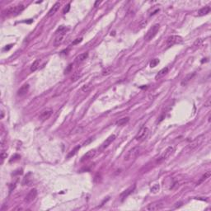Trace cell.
<instances>
[{"mask_svg":"<svg viewBox=\"0 0 211 211\" xmlns=\"http://www.w3.org/2000/svg\"><path fill=\"white\" fill-rule=\"evenodd\" d=\"M25 7L23 4H18L17 6H12L9 7L8 8L6 9L3 13L4 15H7V16H9V15H13V16H16V15H18L19 13H21L22 11L24 10Z\"/></svg>","mask_w":211,"mask_h":211,"instance_id":"6da1fadb","label":"cell"},{"mask_svg":"<svg viewBox=\"0 0 211 211\" xmlns=\"http://www.w3.org/2000/svg\"><path fill=\"white\" fill-rule=\"evenodd\" d=\"M140 150H141V148L139 146L134 147L131 149H129V150L126 153V154L125 155V161H127L128 162V161H131V160H134L135 158H136L138 155L140 153Z\"/></svg>","mask_w":211,"mask_h":211,"instance_id":"7a4b0ae2","label":"cell"},{"mask_svg":"<svg viewBox=\"0 0 211 211\" xmlns=\"http://www.w3.org/2000/svg\"><path fill=\"white\" fill-rule=\"evenodd\" d=\"M159 29H160V25L159 24L153 25L152 27L147 32L146 35H145V36H144V40L146 41H150L153 38L157 35V33L158 32Z\"/></svg>","mask_w":211,"mask_h":211,"instance_id":"3957f363","label":"cell"},{"mask_svg":"<svg viewBox=\"0 0 211 211\" xmlns=\"http://www.w3.org/2000/svg\"><path fill=\"white\" fill-rule=\"evenodd\" d=\"M174 151H175V147H173V146H169V147H168V148L166 149V150H165V151L162 153V155H161V156L159 157L157 162H158V163H162L163 161L167 159V158H169V157L172 154V153H174Z\"/></svg>","mask_w":211,"mask_h":211,"instance_id":"277c9868","label":"cell"},{"mask_svg":"<svg viewBox=\"0 0 211 211\" xmlns=\"http://www.w3.org/2000/svg\"><path fill=\"white\" fill-rule=\"evenodd\" d=\"M148 135H149L148 128V127H143L139 131V133L137 134V135L135 136V139L137 141H139V142L144 141V140H145L147 139Z\"/></svg>","mask_w":211,"mask_h":211,"instance_id":"5b68a950","label":"cell"},{"mask_svg":"<svg viewBox=\"0 0 211 211\" xmlns=\"http://www.w3.org/2000/svg\"><path fill=\"white\" fill-rule=\"evenodd\" d=\"M182 42V38L180 36H176V35H172L171 36H169L167 40V47H171L173 46L176 44H179Z\"/></svg>","mask_w":211,"mask_h":211,"instance_id":"8992f818","label":"cell"},{"mask_svg":"<svg viewBox=\"0 0 211 211\" xmlns=\"http://www.w3.org/2000/svg\"><path fill=\"white\" fill-rule=\"evenodd\" d=\"M205 135H204L199 136L198 138H196V139H195L189 145H188V149H189V150H193V149L196 148L203 143V141L205 140Z\"/></svg>","mask_w":211,"mask_h":211,"instance_id":"52a82bcc","label":"cell"},{"mask_svg":"<svg viewBox=\"0 0 211 211\" xmlns=\"http://www.w3.org/2000/svg\"><path fill=\"white\" fill-rule=\"evenodd\" d=\"M52 113H53V110L51 108H45L41 112L39 119L41 120H46L51 116Z\"/></svg>","mask_w":211,"mask_h":211,"instance_id":"ba28073f","label":"cell"},{"mask_svg":"<svg viewBox=\"0 0 211 211\" xmlns=\"http://www.w3.org/2000/svg\"><path fill=\"white\" fill-rule=\"evenodd\" d=\"M36 196H37V190L36 189H32V190H31L28 192V194L26 195L25 201L26 203H31L33 200H35Z\"/></svg>","mask_w":211,"mask_h":211,"instance_id":"9c48e42d","label":"cell"},{"mask_svg":"<svg viewBox=\"0 0 211 211\" xmlns=\"http://www.w3.org/2000/svg\"><path fill=\"white\" fill-rule=\"evenodd\" d=\"M163 207V202H155V203H153V204L148 205L146 208H145V210L155 211V210L161 209Z\"/></svg>","mask_w":211,"mask_h":211,"instance_id":"30bf717a","label":"cell"},{"mask_svg":"<svg viewBox=\"0 0 211 211\" xmlns=\"http://www.w3.org/2000/svg\"><path fill=\"white\" fill-rule=\"evenodd\" d=\"M96 154H97V151H96V149H92V150H89L82 157L81 162H85V161H88V160H90L92 158H93L94 157L96 156Z\"/></svg>","mask_w":211,"mask_h":211,"instance_id":"8fae6325","label":"cell"},{"mask_svg":"<svg viewBox=\"0 0 211 211\" xmlns=\"http://www.w3.org/2000/svg\"><path fill=\"white\" fill-rule=\"evenodd\" d=\"M65 34H66V33L57 34L55 39V41H54V45H55V47L59 46V45H61V44L63 43V41L64 40V37H65Z\"/></svg>","mask_w":211,"mask_h":211,"instance_id":"7c38bea8","label":"cell"},{"mask_svg":"<svg viewBox=\"0 0 211 211\" xmlns=\"http://www.w3.org/2000/svg\"><path fill=\"white\" fill-rule=\"evenodd\" d=\"M135 186L134 185V186H132L129 187L128 189H126L125 191H123V192H122V193L120 194V199H121V200L123 201L125 198H127V197L129 196V195L130 194H131L134 190H135Z\"/></svg>","mask_w":211,"mask_h":211,"instance_id":"4fadbf2b","label":"cell"},{"mask_svg":"<svg viewBox=\"0 0 211 211\" xmlns=\"http://www.w3.org/2000/svg\"><path fill=\"white\" fill-rule=\"evenodd\" d=\"M28 91H29V84L26 83L19 88V90L17 91V95L20 96V97H22V96H25L27 93Z\"/></svg>","mask_w":211,"mask_h":211,"instance_id":"5bb4252c","label":"cell"},{"mask_svg":"<svg viewBox=\"0 0 211 211\" xmlns=\"http://www.w3.org/2000/svg\"><path fill=\"white\" fill-rule=\"evenodd\" d=\"M115 139H116V135H110V136L104 141V143H103V144H102V148H107L110 144L112 143V142H113Z\"/></svg>","mask_w":211,"mask_h":211,"instance_id":"9a60e30c","label":"cell"},{"mask_svg":"<svg viewBox=\"0 0 211 211\" xmlns=\"http://www.w3.org/2000/svg\"><path fill=\"white\" fill-rule=\"evenodd\" d=\"M59 7H60V3H59V2L55 3V5H54V6L51 7V10L49 11V13H48V15H47V16H48V17H51V16H53V15H55V13L59 10Z\"/></svg>","mask_w":211,"mask_h":211,"instance_id":"2e32d148","label":"cell"},{"mask_svg":"<svg viewBox=\"0 0 211 211\" xmlns=\"http://www.w3.org/2000/svg\"><path fill=\"white\" fill-rule=\"evenodd\" d=\"M210 10L211 8L209 6H205L204 7H202V8H200L198 11V16L202 17V16H205V15H207L208 13H209Z\"/></svg>","mask_w":211,"mask_h":211,"instance_id":"e0dca14e","label":"cell"},{"mask_svg":"<svg viewBox=\"0 0 211 211\" xmlns=\"http://www.w3.org/2000/svg\"><path fill=\"white\" fill-rule=\"evenodd\" d=\"M87 57H88V53H87V52L80 54L79 55L77 56V58H76V62L78 63V64H81V63L83 62V61H85V60L87 59Z\"/></svg>","mask_w":211,"mask_h":211,"instance_id":"ac0fdd59","label":"cell"},{"mask_svg":"<svg viewBox=\"0 0 211 211\" xmlns=\"http://www.w3.org/2000/svg\"><path fill=\"white\" fill-rule=\"evenodd\" d=\"M129 121V117H128V116L123 117V118L120 119V120L116 122V125L119 126H122V125H125V124H127Z\"/></svg>","mask_w":211,"mask_h":211,"instance_id":"d6986e66","label":"cell"},{"mask_svg":"<svg viewBox=\"0 0 211 211\" xmlns=\"http://www.w3.org/2000/svg\"><path fill=\"white\" fill-rule=\"evenodd\" d=\"M40 59H36L33 62V64H32V66H31V71L32 72H35L36 70L38 69V68L40 66Z\"/></svg>","mask_w":211,"mask_h":211,"instance_id":"ffe728a7","label":"cell"},{"mask_svg":"<svg viewBox=\"0 0 211 211\" xmlns=\"http://www.w3.org/2000/svg\"><path fill=\"white\" fill-rule=\"evenodd\" d=\"M210 176H211V172H210L209 171L206 172L205 173V175H203V176L200 178V180L199 181L198 184H200V183H202V182H204L205 181H206L207 179L210 177Z\"/></svg>","mask_w":211,"mask_h":211,"instance_id":"44dd1931","label":"cell"},{"mask_svg":"<svg viewBox=\"0 0 211 211\" xmlns=\"http://www.w3.org/2000/svg\"><path fill=\"white\" fill-rule=\"evenodd\" d=\"M167 72H168V68L166 67V68H162V69L158 72V74L156 75V78H161V77H163V75L167 74Z\"/></svg>","mask_w":211,"mask_h":211,"instance_id":"7402d4cb","label":"cell"},{"mask_svg":"<svg viewBox=\"0 0 211 211\" xmlns=\"http://www.w3.org/2000/svg\"><path fill=\"white\" fill-rule=\"evenodd\" d=\"M112 71H113V68L112 66H109V67H107L106 69H104L102 71V75L103 76H107V75L112 74Z\"/></svg>","mask_w":211,"mask_h":211,"instance_id":"603a6c76","label":"cell"},{"mask_svg":"<svg viewBox=\"0 0 211 211\" xmlns=\"http://www.w3.org/2000/svg\"><path fill=\"white\" fill-rule=\"evenodd\" d=\"M68 29L66 27V26H60L57 29L56 31V34H59V33H66L67 32V31Z\"/></svg>","mask_w":211,"mask_h":211,"instance_id":"cb8c5ba5","label":"cell"},{"mask_svg":"<svg viewBox=\"0 0 211 211\" xmlns=\"http://www.w3.org/2000/svg\"><path fill=\"white\" fill-rule=\"evenodd\" d=\"M79 148H80V146H79V145H78V146L75 147L69 153H68V156H67V158H71V157L74 156V155H75V154H76V153H77V151H78Z\"/></svg>","mask_w":211,"mask_h":211,"instance_id":"d4e9b609","label":"cell"},{"mask_svg":"<svg viewBox=\"0 0 211 211\" xmlns=\"http://www.w3.org/2000/svg\"><path fill=\"white\" fill-rule=\"evenodd\" d=\"M194 74H189V75H187V76L186 77V78H184V80L182 82V85H184V84H186L187 82H189L190 80L191 79V78H192V77L194 76Z\"/></svg>","mask_w":211,"mask_h":211,"instance_id":"484cf974","label":"cell"},{"mask_svg":"<svg viewBox=\"0 0 211 211\" xmlns=\"http://www.w3.org/2000/svg\"><path fill=\"white\" fill-rule=\"evenodd\" d=\"M158 64H159V59H153L151 62H150V67L151 68H154Z\"/></svg>","mask_w":211,"mask_h":211,"instance_id":"4316f807","label":"cell"},{"mask_svg":"<svg viewBox=\"0 0 211 211\" xmlns=\"http://www.w3.org/2000/svg\"><path fill=\"white\" fill-rule=\"evenodd\" d=\"M79 78H80V74H79L78 72H76V73H74V75L72 76L71 79H72L73 82H75L78 79H79Z\"/></svg>","mask_w":211,"mask_h":211,"instance_id":"83f0119b","label":"cell"},{"mask_svg":"<svg viewBox=\"0 0 211 211\" xmlns=\"http://www.w3.org/2000/svg\"><path fill=\"white\" fill-rule=\"evenodd\" d=\"M7 153H6V152L3 151V152L1 153V163H3V161H4V159L7 158Z\"/></svg>","mask_w":211,"mask_h":211,"instance_id":"f1b7e54d","label":"cell"},{"mask_svg":"<svg viewBox=\"0 0 211 211\" xmlns=\"http://www.w3.org/2000/svg\"><path fill=\"white\" fill-rule=\"evenodd\" d=\"M158 190H159V185H158V184H157V185H154L151 188V191H153V192H154V193L157 192V191H158Z\"/></svg>","mask_w":211,"mask_h":211,"instance_id":"f546056e","label":"cell"},{"mask_svg":"<svg viewBox=\"0 0 211 211\" xmlns=\"http://www.w3.org/2000/svg\"><path fill=\"white\" fill-rule=\"evenodd\" d=\"M69 9H70V3H68V4H67L66 6H65V7L64 8V10H63V13L64 14H65V13H67L68 11H69Z\"/></svg>","mask_w":211,"mask_h":211,"instance_id":"4dcf8cb0","label":"cell"},{"mask_svg":"<svg viewBox=\"0 0 211 211\" xmlns=\"http://www.w3.org/2000/svg\"><path fill=\"white\" fill-rule=\"evenodd\" d=\"M90 87H91V86L90 85H85V86H83V87H82V92H83V93H87V92L90 89Z\"/></svg>","mask_w":211,"mask_h":211,"instance_id":"1f68e13d","label":"cell"},{"mask_svg":"<svg viewBox=\"0 0 211 211\" xmlns=\"http://www.w3.org/2000/svg\"><path fill=\"white\" fill-rule=\"evenodd\" d=\"M82 38H77V39L75 40V41H73V43H72V45H77V44H78V43H80V42L82 41Z\"/></svg>","mask_w":211,"mask_h":211,"instance_id":"d6a6232c","label":"cell"},{"mask_svg":"<svg viewBox=\"0 0 211 211\" xmlns=\"http://www.w3.org/2000/svg\"><path fill=\"white\" fill-rule=\"evenodd\" d=\"M19 158H20V156L17 155V154H15L14 156H13V157H12V159L10 160V162H13V161H15V160H17V159H19Z\"/></svg>","mask_w":211,"mask_h":211,"instance_id":"836d02e7","label":"cell"},{"mask_svg":"<svg viewBox=\"0 0 211 211\" xmlns=\"http://www.w3.org/2000/svg\"><path fill=\"white\" fill-rule=\"evenodd\" d=\"M93 138H89V139H87V141H85V142H84L83 145H87V144H89L91 143V142L93 141Z\"/></svg>","mask_w":211,"mask_h":211,"instance_id":"e575fe53","label":"cell"},{"mask_svg":"<svg viewBox=\"0 0 211 211\" xmlns=\"http://www.w3.org/2000/svg\"><path fill=\"white\" fill-rule=\"evenodd\" d=\"M71 69H72V64H69V65H68V68H67L66 70H65V74H68V73L71 71Z\"/></svg>","mask_w":211,"mask_h":211,"instance_id":"d590c367","label":"cell"},{"mask_svg":"<svg viewBox=\"0 0 211 211\" xmlns=\"http://www.w3.org/2000/svg\"><path fill=\"white\" fill-rule=\"evenodd\" d=\"M12 47V45H8V47H5L4 49H3V51H8V49Z\"/></svg>","mask_w":211,"mask_h":211,"instance_id":"8d00e7d4","label":"cell"},{"mask_svg":"<svg viewBox=\"0 0 211 211\" xmlns=\"http://www.w3.org/2000/svg\"><path fill=\"white\" fill-rule=\"evenodd\" d=\"M101 3V2H99V1H97V2H96V3H95V7H97V4H99V3Z\"/></svg>","mask_w":211,"mask_h":211,"instance_id":"74e56055","label":"cell"}]
</instances>
